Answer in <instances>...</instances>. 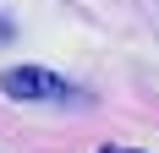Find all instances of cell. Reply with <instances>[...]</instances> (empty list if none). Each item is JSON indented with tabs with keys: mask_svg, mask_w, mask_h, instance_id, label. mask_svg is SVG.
Segmentation results:
<instances>
[{
	"mask_svg": "<svg viewBox=\"0 0 159 153\" xmlns=\"http://www.w3.org/2000/svg\"><path fill=\"white\" fill-rule=\"evenodd\" d=\"M0 93L16 98V104H66V98H77L71 82L55 76V71H44V66H11V71L0 76Z\"/></svg>",
	"mask_w": 159,
	"mask_h": 153,
	"instance_id": "1",
	"label": "cell"
},
{
	"mask_svg": "<svg viewBox=\"0 0 159 153\" xmlns=\"http://www.w3.org/2000/svg\"><path fill=\"white\" fill-rule=\"evenodd\" d=\"M99 153H143V148H121V142H110V148H99Z\"/></svg>",
	"mask_w": 159,
	"mask_h": 153,
	"instance_id": "2",
	"label": "cell"
}]
</instances>
